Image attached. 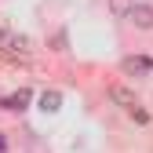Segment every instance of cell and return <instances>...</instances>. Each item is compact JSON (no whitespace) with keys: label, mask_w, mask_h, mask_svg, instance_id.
I'll list each match as a JSON object with an SVG mask.
<instances>
[{"label":"cell","mask_w":153,"mask_h":153,"mask_svg":"<svg viewBox=\"0 0 153 153\" xmlns=\"http://www.w3.org/2000/svg\"><path fill=\"white\" fill-rule=\"evenodd\" d=\"M131 7H135V0H109V15L113 18H128Z\"/></svg>","instance_id":"8992f818"},{"label":"cell","mask_w":153,"mask_h":153,"mask_svg":"<svg viewBox=\"0 0 153 153\" xmlns=\"http://www.w3.org/2000/svg\"><path fill=\"white\" fill-rule=\"evenodd\" d=\"M128 22L139 26V29H153V7H149V4H135L131 15H128Z\"/></svg>","instance_id":"7a4b0ae2"},{"label":"cell","mask_w":153,"mask_h":153,"mask_svg":"<svg viewBox=\"0 0 153 153\" xmlns=\"http://www.w3.org/2000/svg\"><path fill=\"white\" fill-rule=\"evenodd\" d=\"M51 44H55V51H66V44H69V36H66V29H59L51 36Z\"/></svg>","instance_id":"52a82bcc"},{"label":"cell","mask_w":153,"mask_h":153,"mask_svg":"<svg viewBox=\"0 0 153 153\" xmlns=\"http://www.w3.org/2000/svg\"><path fill=\"white\" fill-rule=\"evenodd\" d=\"M26 106H29V91H26V88L4 99V109H26Z\"/></svg>","instance_id":"5b68a950"},{"label":"cell","mask_w":153,"mask_h":153,"mask_svg":"<svg viewBox=\"0 0 153 153\" xmlns=\"http://www.w3.org/2000/svg\"><path fill=\"white\" fill-rule=\"evenodd\" d=\"M120 69H124V73H139V76H142V73L153 69V62H149V59H124Z\"/></svg>","instance_id":"3957f363"},{"label":"cell","mask_w":153,"mask_h":153,"mask_svg":"<svg viewBox=\"0 0 153 153\" xmlns=\"http://www.w3.org/2000/svg\"><path fill=\"white\" fill-rule=\"evenodd\" d=\"M106 95H109V102H113V106H120V109H128V113H135V109H139L135 91L124 88V84H109V88H106Z\"/></svg>","instance_id":"6da1fadb"},{"label":"cell","mask_w":153,"mask_h":153,"mask_svg":"<svg viewBox=\"0 0 153 153\" xmlns=\"http://www.w3.org/2000/svg\"><path fill=\"white\" fill-rule=\"evenodd\" d=\"M40 109H44V113H59V109H62V95H59V91H44V95H40Z\"/></svg>","instance_id":"277c9868"}]
</instances>
